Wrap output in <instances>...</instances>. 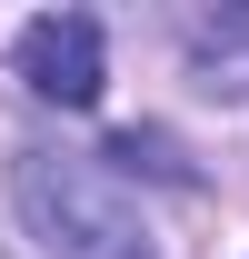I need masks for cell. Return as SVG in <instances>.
Listing matches in <instances>:
<instances>
[{
    "instance_id": "obj_1",
    "label": "cell",
    "mask_w": 249,
    "mask_h": 259,
    "mask_svg": "<svg viewBox=\"0 0 249 259\" xmlns=\"http://www.w3.org/2000/svg\"><path fill=\"white\" fill-rule=\"evenodd\" d=\"M10 199H20V229H30L50 259H159L140 209L120 199V180L80 150H20L10 160Z\"/></svg>"
},
{
    "instance_id": "obj_2",
    "label": "cell",
    "mask_w": 249,
    "mask_h": 259,
    "mask_svg": "<svg viewBox=\"0 0 249 259\" xmlns=\"http://www.w3.org/2000/svg\"><path fill=\"white\" fill-rule=\"evenodd\" d=\"M20 80L40 100H60V110H90L110 60H100V20L90 10H40L30 30H20Z\"/></svg>"
},
{
    "instance_id": "obj_3",
    "label": "cell",
    "mask_w": 249,
    "mask_h": 259,
    "mask_svg": "<svg viewBox=\"0 0 249 259\" xmlns=\"http://www.w3.org/2000/svg\"><path fill=\"white\" fill-rule=\"evenodd\" d=\"M199 70H210V90H249V10H219V20H199Z\"/></svg>"
},
{
    "instance_id": "obj_4",
    "label": "cell",
    "mask_w": 249,
    "mask_h": 259,
    "mask_svg": "<svg viewBox=\"0 0 249 259\" xmlns=\"http://www.w3.org/2000/svg\"><path fill=\"white\" fill-rule=\"evenodd\" d=\"M110 160H120V169H170V180H180V160H170V140H159V130H120V140H110Z\"/></svg>"
}]
</instances>
